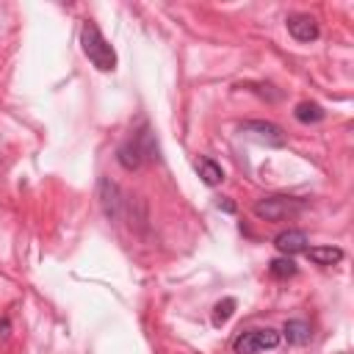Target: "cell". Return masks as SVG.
<instances>
[{
    "label": "cell",
    "mask_w": 354,
    "mask_h": 354,
    "mask_svg": "<svg viewBox=\"0 0 354 354\" xmlns=\"http://www.w3.org/2000/svg\"><path fill=\"white\" fill-rule=\"evenodd\" d=\"M144 160H158V141H155V136H152V130L147 124H141L138 133H133L130 138H124L116 147V163L124 171L141 169Z\"/></svg>",
    "instance_id": "cell-1"
},
{
    "label": "cell",
    "mask_w": 354,
    "mask_h": 354,
    "mask_svg": "<svg viewBox=\"0 0 354 354\" xmlns=\"http://www.w3.org/2000/svg\"><path fill=\"white\" fill-rule=\"evenodd\" d=\"M80 50L83 55L100 69V72H113L119 58H116V50L111 47V41L102 36V30L97 28L94 19H83L80 25Z\"/></svg>",
    "instance_id": "cell-2"
},
{
    "label": "cell",
    "mask_w": 354,
    "mask_h": 354,
    "mask_svg": "<svg viewBox=\"0 0 354 354\" xmlns=\"http://www.w3.org/2000/svg\"><path fill=\"white\" fill-rule=\"evenodd\" d=\"M304 210H307V202L299 196H288V194H271V196H263L252 205V213L260 221H288Z\"/></svg>",
    "instance_id": "cell-3"
},
{
    "label": "cell",
    "mask_w": 354,
    "mask_h": 354,
    "mask_svg": "<svg viewBox=\"0 0 354 354\" xmlns=\"http://www.w3.org/2000/svg\"><path fill=\"white\" fill-rule=\"evenodd\" d=\"M282 343V335L271 326H254V329H243L235 340H232V351L235 354H260V351H271Z\"/></svg>",
    "instance_id": "cell-4"
},
{
    "label": "cell",
    "mask_w": 354,
    "mask_h": 354,
    "mask_svg": "<svg viewBox=\"0 0 354 354\" xmlns=\"http://www.w3.org/2000/svg\"><path fill=\"white\" fill-rule=\"evenodd\" d=\"M97 196H100V205H102V213H105L108 221H124V213H127V205H130V194L122 191L119 183H113L111 177H100Z\"/></svg>",
    "instance_id": "cell-5"
},
{
    "label": "cell",
    "mask_w": 354,
    "mask_h": 354,
    "mask_svg": "<svg viewBox=\"0 0 354 354\" xmlns=\"http://www.w3.org/2000/svg\"><path fill=\"white\" fill-rule=\"evenodd\" d=\"M241 133L252 136L254 141L266 144V147H285V133L274 124V122H263V119H246L241 124Z\"/></svg>",
    "instance_id": "cell-6"
},
{
    "label": "cell",
    "mask_w": 354,
    "mask_h": 354,
    "mask_svg": "<svg viewBox=\"0 0 354 354\" xmlns=\"http://www.w3.org/2000/svg\"><path fill=\"white\" fill-rule=\"evenodd\" d=\"M285 25H288V33L296 41H315L321 36V28H318V22L310 14H290L285 19Z\"/></svg>",
    "instance_id": "cell-7"
},
{
    "label": "cell",
    "mask_w": 354,
    "mask_h": 354,
    "mask_svg": "<svg viewBox=\"0 0 354 354\" xmlns=\"http://www.w3.org/2000/svg\"><path fill=\"white\" fill-rule=\"evenodd\" d=\"M307 243H310V238H307V232H304V230H282V232L274 238L277 252H279V254H285V257L304 254V252H307Z\"/></svg>",
    "instance_id": "cell-8"
},
{
    "label": "cell",
    "mask_w": 354,
    "mask_h": 354,
    "mask_svg": "<svg viewBox=\"0 0 354 354\" xmlns=\"http://www.w3.org/2000/svg\"><path fill=\"white\" fill-rule=\"evenodd\" d=\"M279 335H282L290 346H307L310 337H313V329H310V324H307L304 318H290V321H285V326H282Z\"/></svg>",
    "instance_id": "cell-9"
},
{
    "label": "cell",
    "mask_w": 354,
    "mask_h": 354,
    "mask_svg": "<svg viewBox=\"0 0 354 354\" xmlns=\"http://www.w3.org/2000/svg\"><path fill=\"white\" fill-rule=\"evenodd\" d=\"M315 266H335L343 260V249L340 246H307L304 252Z\"/></svg>",
    "instance_id": "cell-10"
},
{
    "label": "cell",
    "mask_w": 354,
    "mask_h": 354,
    "mask_svg": "<svg viewBox=\"0 0 354 354\" xmlns=\"http://www.w3.org/2000/svg\"><path fill=\"white\" fill-rule=\"evenodd\" d=\"M196 171H199V177H202V183L210 185V188L224 180V169H221L213 158H199V160H196Z\"/></svg>",
    "instance_id": "cell-11"
},
{
    "label": "cell",
    "mask_w": 354,
    "mask_h": 354,
    "mask_svg": "<svg viewBox=\"0 0 354 354\" xmlns=\"http://www.w3.org/2000/svg\"><path fill=\"white\" fill-rule=\"evenodd\" d=\"M293 116H296V122H301V124H315V122H321L324 116H326V111L318 105V102H299L296 108H293Z\"/></svg>",
    "instance_id": "cell-12"
},
{
    "label": "cell",
    "mask_w": 354,
    "mask_h": 354,
    "mask_svg": "<svg viewBox=\"0 0 354 354\" xmlns=\"http://www.w3.org/2000/svg\"><path fill=\"white\" fill-rule=\"evenodd\" d=\"M296 263H293V257H285V254H279V257H274L271 263H268V274L274 277V279H288V277H296Z\"/></svg>",
    "instance_id": "cell-13"
},
{
    "label": "cell",
    "mask_w": 354,
    "mask_h": 354,
    "mask_svg": "<svg viewBox=\"0 0 354 354\" xmlns=\"http://www.w3.org/2000/svg\"><path fill=\"white\" fill-rule=\"evenodd\" d=\"M235 307H238V301H235L232 296H227V299H221V301H216V307H213V315H210V321H213V326H221V324H227V321L232 318V313H235Z\"/></svg>",
    "instance_id": "cell-14"
},
{
    "label": "cell",
    "mask_w": 354,
    "mask_h": 354,
    "mask_svg": "<svg viewBox=\"0 0 354 354\" xmlns=\"http://www.w3.org/2000/svg\"><path fill=\"white\" fill-rule=\"evenodd\" d=\"M216 207H218L221 213H235V202H232L230 196H218V199H216Z\"/></svg>",
    "instance_id": "cell-15"
},
{
    "label": "cell",
    "mask_w": 354,
    "mask_h": 354,
    "mask_svg": "<svg viewBox=\"0 0 354 354\" xmlns=\"http://www.w3.org/2000/svg\"><path fill=\"white\" fill-rule=\"evenodd\" d=\"M8 326H11V324H8V318H3V321H0V340H6V337H8Z\"/></svg>",
    "instance_id": "cell-16"
}]
</instances>
